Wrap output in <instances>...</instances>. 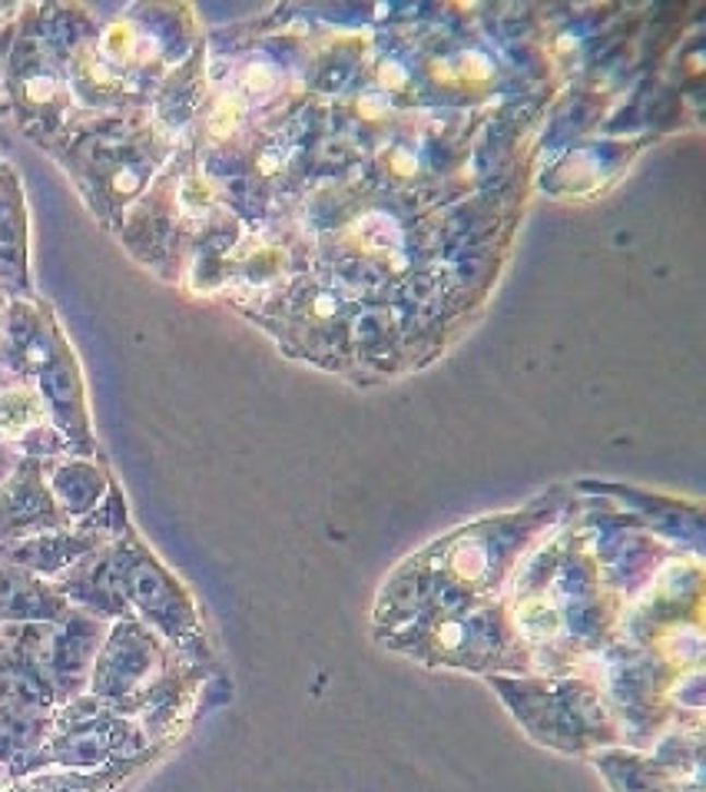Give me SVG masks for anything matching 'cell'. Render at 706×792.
I'll list each match as a JSON object with an SVG mask.
<instances>
[{
  "label": "cell",
  "mask_w": 706,
  "mask_h": 792,
  "mask_svg": "<svg viewBox=\"0 0 706 792\" xmlns=\"http://www.w3.org/2000/svg\"><path fill=\"white\" fill-rule=\"evenodd\" d=\"M239 104L236 100H223L219 104V110L213 113V120H210V127H213V133L216 136H226V133H232L236 130V123H239Z\"/></svg>",
  "instance_id": "6"
},
{
  "label": "cell",
  "mask_w": 706,
  "mask_h": 792,
  "mask_svg": "<svg viewBox=\"0 0 706 792\" xmlns=\"http://www.w3.org/2000/svg\"><path fill=\"white\" fill-rule=\"evenodd\" d=\"M183 203H187L190 209H203V206L210 203V187H200L196 180H190V183L183 187Z\"/></svg>",
  "instance_id": "7"
},
{
  "label": "cell",
  "mask_w": 706,
  "mask_h": 792,
  "mask_svg": "<svg viewBox=\"0 0 706 792\" xmlns=\"http://www.w3.org/2000/svg\"><path fill=\"white\" fill-rule=\"evenodd\" d=\"M242 86H246V94H249V97H266V94H273V91H276V73H273L270 67L255 63V67H249V70H246Z\"/></svg>",
  "instance_id": "5"
},
{
  "label": "cell",
  "mask_w": 706,
  "mask_h": 792,
  "mask_svg": "<svg viewBox=\"0 0 706 792\" xmlns=\"http://www.w3.org/2000/svg\"><path fill=\"white\" fill-rule=\"evenodd\" d=\"M356 239L369 252H388V249H398L402 245V232H398L395 219H388L385 213L362 216L356 223Z\"/></svg>",
  "instance_id": "3"
},
{
  "label": "cell",
  "mask_w": 706,
  "mask_h": 792,
  "mask_svg": "<svg viewBox=\"0 0 706 792\" xmlns=\"http://www.w3.org/2000/svg\"><path fill=\"white\" fill-rule=\"evenodd\" d=\"M465 70H471V73H478V76H488V60H481V57H465Z\"/></svg>",
  "instance_id": "9"
},
{
  "label": "cell",
  "mask_w": 706,
  "mask_h": 792,
  "mask_svg": "<svg viewBox=\"0 0 706 792\" xmlns=\"http://www.w3.org/2000/svg\"><path fill=\"white\" fill-rule=\"evenodd\" d=\"M438 644L458 647V644H462V624H441V627H438Z\"/></svg>",
  "instance_id": "8"
},
{
  "label": "cell",
  "mask_w": 706,
  "mask_h": 792,
  "mask_svg": "<svg viewBox=\"0 0 706 792\" xmlns=\"http://www.w3.org/2000/svg\"><path fill=\"white\" fill-rule=\"evenodd\" d=\"M484 567H488V554H484V548H481L478 541H465V544L455 551V574H458V577L475 580V577L484 574Z\"/></svg>",
  "instance_id": "4"
},
{
  "label": "cell",
  "mask_w": 706,
  "mask_h": 792,
  "mask_svg": "<svg viewBox=\"0 0 706 792\" xmlns=\"http://www.w3.org/2000/svg\"><path fill=\"white\" fill-rule=\"evenodd\" d=\"M44 418V405L31 392H0V431L21 434Z\"/></svg>",
  "instance_id": "1"
},
{
  "label": "cell",
  "mask_w": 706,
  "mask_h": 792,
  "mask_svg": "<svg viewBox=\"0 0 706 792\" xmlns=\"http://www.w3.org/2000/svg\"><path fill=\"white\" fill-rule=\"evenodd\" d=\"M517 627L527 640H551L561 631V610L551 600H527L517 610Z\"/></svg>",
  "instance_id": "2"
},
{
  "label": "cell",
  "mask_w": 706,
  "mask_h": 792,
  "mask_svg": "<svg viewBox=\"0 0 706 792\" xmlns=\"http://www.w3.org/2000/svg\"><path fill=\"white\" fill-rule=\"evenodd\" d=\"M382 80H385V83H392V86H402V83H405L402 70H398V67H388V63L382 67Z\"/></svg>",
  "instance_id": "10"
}]
</instances>
